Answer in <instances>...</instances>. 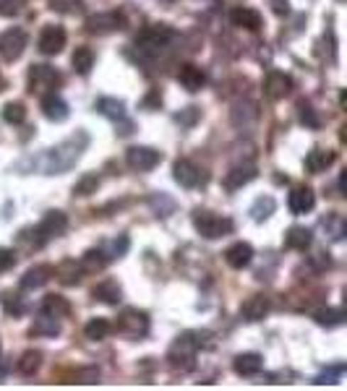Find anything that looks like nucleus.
<instances>
[{"mask_svg": "<svg viewBox=\"0 0 347 391\" xmlns=\"http://www.w3.org/2000/svg\"><path fill=\"white\" fill-rule=\"evenodd\" d=\"M87 146H89V133L87 131H76L71 138H65L57 146L48 149L42 157L32 160V165L40 170L42 175H63V172H68L81 160V154L87 152Z\"/></svg>", "mask_w": 347, "mask_h": 391, "instance_id": "1", "label": "nucleus"}, {"mask_svg": "<svg viewBox=\"0 0 347 391\" xmlns=\"http://www.w3.org/2000/svg\"><path fill=\"white\" fill-rule=\"evenodd\" d=\"M65 230H68V216H65L63 211H48V214L42 216V222L37 224V227L21 230L18 243H21L26 250H37V248L48 246L50 240L60 238Z\"/></svg>", "mask_w": 347, "mask_h": 391, "instance_id": "2", "label": "nucleus"}, {"mask_svg": "<svg viewBox=\"0 0 347 391\" xmlns=\"http://www.w3.org/2000/svg\"><path fill=\"white\" fill-rule=\"evenodd\" d=\"M199 347H202V344H199V339H194V334L178 336V342L172 344L167 352L170 370H175V373H188V370H194L196 350H199Z\"/></svg>", "mask_w": 347, "mask_h": 391, "instance_id": "3", "label": "nucleus"}, {"mask_svg": "<svg viewBox=\"0 0 347 391\" xmlns=\"http://www.w3.org/2000/svg\"><path fill=\"white\" fill-rule=\"evenodd\" d=\"M194 227L196 232L206 240H217V238H225L233 232V219H227L222 214H214V211H206V209H196L194 211Z\"/></svg>", "mask_w": 347, "mask_h": 391, "instance_id": "4", "label": "nucleus"}, {"mask_svg": "<svg viewBox=\"0 0 347 391\" xmlns=\"http://www.w3.org/2000/svg\"><path fill=\"white\" fill-rule=\"evenodd\" d=\"M175 32L170 29L167 24H154V26H146L141 32L136 34V50L138 53H144V55H157L160 50H165L172 42Z\"/></svg>", "mask_w": 347, "mask_h": 391, "instance_id": "5", "label": "nucleus"}, {"mask_svg": "<svg viewBox=\"0 0 347 391\" xmlns=\"http://www.w3.org/2000/svg\"><path fill=\"white\" fill-rule=\"evenodd\" d=\"M115 329H118V334L128 336V339H141L149 334V316L138 308H123Z\"/></svg>", "mask_w": 347, "mask_h": 391, "instance_id": "6", "label": "nucleus"}, {"mask_svg": "<svg viewBox=\"0 0 347 391\" xmlns=\"http://www.w3.org/2000/svg\"><path fill=\"white\" fill-rule=\"evenodd\" d=\"M63 84V76L53 68V65H32L29 68V92L32 94H48V92H55L57 87Z\"/></svg>", "mask_w": 347, "mask_h": 391, "instance_id": "7", "label": "nucleus"}, {"mask_svg": "<svg viewBox=\"0 0 347 391\" xmlns=\"http://www.w3.org/2000/svg\"><path fill=\"white\" fill-rule=\"evenodd\" d=\"M84 29L89 34H97V37H105V34L121 32L126 29V18L118 11H105V13H92L87 21H84Z\"/></svg>", "mask_w": 347, "mask_h": 391, "instance_id": "8", "label": "nucleus"}, {"mask_svg": "<svg viewBox=\"0 0 347 391\" xmlns=\"http://www.w3.org/2000/svg\"><path fill=\"white\" fill-rule=\"evenodd\" d=\"M26 42H29V37H26L24 29H18V26L6 29V32L0 34V57H3L6 63L18 60V57L24 55Z\"/></svg>", "mask_w": 347, "mask_h": 391, "instance_id": "9", "label": "nucleus"}, {"mask_svg": "<svg viewBox=\"0 0 347 391\" xmlns=\"http://www.w3.org/2000/svg\"><path fill=\"white\" fill-rule=\"evenodd\" d=\"M162 162V154L152 146H131L126 152V165L136 172H149Z\"/></svg>", "mask_w": 347, "mask_h": 391, "instance_id": "10", "label": "nucleus"}, {"mask_svg": "<svg viewBox=\"0 0 347 391\" xmlns=\"http://www.w3.org/2000/svg\"><path fill=\"white\" fill-rule=\"evenodd\" d=\"M65 40H68V34H65L63 26L48 24L45 29H42L40 42H37V45H40L42 55H57V53L65 48Z\"/></svg>", "mask_w": 347, "mask_h": 391, "instance_id": "11", "label": "nucleus"}, {"mask_svg": "<svg viewBox=\"0 0 347 391\" xmlns=\"http://www.w3.org/2000/svg\"><path fill=\"white\" fill-rule=\"evenodd\" d=\"M292 76H287L285 71H269L267 81H264V94L269 97V99H285V97L292 92Z\"/></svg>", "mask_w": 347, "mask_h": 391, "instance_id": "12", "label": "nucleus"}, {"mask_svg": "<svg viewBox=\"0 0 347 391\" xmlns=\"http://www.w3.org/2000/svg\"><path fill=\"white\" fill-rule=\"evenodd\" d=\"M178 81H180V87L186 89V92H202L204 87H206V71H204L202 65H196V63H186V65H180V71H178Z\"/></svg>", "mask_w": 347, "mask_h": 391, "instance_id": "13", "label": "nucleus"}, {"mask_svg": "<svg viewBox=\"0 0 347 391\" xmlns=\"http://www.w3.org/2000/svg\"><path fill=\"white\" fill-rule=\"evenodd\" d=\"M42 115L48 120L63 123V120L71 115V110H68V102H65L57 92H48V94H42Z\"/></svg>", "mask_w": 347, "mask_h": 391, "instance_id": "14", "label": "nucleus"}, {"mask_svg": "<svg viewBox=\"0 0 347 391\" xmlns=\"http://www.w3.org/2000/svg\"><path fill=\"white\" fill-rule=\"evenodd\" d=\"M269 308H272V303H269L267 295H250L248 300L241 305V316H243V321L256 324V321L267 319Z\"/></svg>", "mask_w": 347, "mask_h": 391, "instance_id": "15", "label": "nucleus"}, {"mask_svg": "<svg viewBox=\"0 0 347 391\" xmlns=\"http://www.w3.org/2000/svg\"><path fill=\"white\" fill-rule=\"evenodd\" d=\"M225 261L227 266H233V269H246V266L253 261V246L246 243V240H238L233 246L225 250Z\"/></svg>", "mask_w": 347, "mask_h": 391, "instance_id": "16", "label": "nucleus"}, {"mask_svg": "<svg viewBox=\"0 0 347 391\" xmlns=\"http://www.w3.org/2000/svg\"><path fill=\"white\" fill-rule=\"evenodd\" d=\"M172 177H175L183 188H196V185L202 183V170L196 167L191 160H178L172 165Z\"/></svg>", "mask_w": 347, "mask_h": 391, "instance_id": "17", "label": "nucleus"}, {"mask_svg": "<svg viewBox=\"0 0 347 391\" xmlns=\"http://www.w3.org/2000/svg\"><path fill=\"white\" fill-rule=\"evenodd\" d=\"M53 274L57 277V282L60 285H65V287H71V285H79L81 277H84V266H81V261H76V258H65L63 264H57L55 269H53Z\"/></svg>", "mask_w": 347, "mask_h": 391, "instance_id": "18", "label": "nucleus"}, {"mask_svg": "<svg viewBox=\"0 0 347 391\" xmlns=\"http://www.w3.org/2000/svg\"><path fill=\"white\" fill-rule=\"evenodd\" d=\"M264 368V358L256 355V352H243L233 360V370L243 378H250V375H258Z\"/></svg>", "mask_w": 347, "mask_h": 391, "instance_id": "19", "label": "nucleus"}, {"mask_svg": "<svg viewBox=\"0 0 347 391\" xmlns=\"http://www.w3.org/2000/svg\"><path fill=\"white\" fill-rule=\"evenodd\" d=\"M287 206H290L292 214H306L311 209L316 206V193L306 185H300V188H292L290 199H287Z\"/></svg>", "mask_w": 347, "mask_h": 391, "instance_id": "20", "label": "nucleus"}, {"mask_svg": "<svg viewBox=\"0 0 347 391\" xmlns=\"http://www.w3.org/2000/svg\"><path fill=\"white\" fill-rule=\"evenodd\" d=\"M92 297L105 305H118L123 300V287L115 280H102L99 285H94Z\"/></svg>", "mask_w": 347, "mask_h": 391, "instance_id": "21", "label": "nucleus"}, {"mask_svg": "<svg viewBox=\"0 0 347 391\" xmlns=\"http://www.w3.org/2000/svg\"><path fill=\"white\" fill-rule=\"evenodd\" d=\"M319 227H321L326 235L324 238H329L331 243H342L347 235V224H345V216L337 214V211H331V214L321 216V222H319Z\"/></svg>", "mask_w": 347, "mask_h": 391, "instance_id": "22", "label": "nucleus"}, {"mask_svg": "<svg viewBox=\"0 0 347 391\" xmlns=\"http://www.w3.org/2000/svg\"><path fill=\"white\" fill-rule=\"evenodd\" d=\"M230 21H233V26L248 29V32H258V29H261V13L253 9H246V6L230 11Z\"/></svg>", "mask_w": 347, "mask_h": 391, "instance_id": "23", "label": "nucleus"}, {"mask_svg": "<svg viewBox=\"0 0 347 391\" xmlns=\"http://www.w3.org/2000/svg\"><path fill=\"white\" fill-rule=\"evenodd\" d=\"M53 280V266L50 264H37L21 277V290H40Z\"/></svg>", "mask_w": 347, "mask_h": 391, "instance_id": "24", "label": "nucleus"}, {"mask_svg": "<svg viewBox=\"0 0 347 391\" xmlns=\"http://www.w3.org/2000/svg\"><path fill=\"white\" fill-rule=\"evenodd\" d=\"M94 110L99 112V115H105V118L110 120H126V102L123 99H118V97H99L97 102H94Z\"/></svg>", "mask_w": 347, "mask_h": 391, "instance_id": "25", "label": "nucleus"}, {"mask_svg": "<svg viewBox=\"0 0 347 391\" xmlns=\"http://www.w3.org/2000/svg\"><path fill=\"white\" fill-rule=\"evenodd\" d=\"M256 175L258 172L253 165H238V167H233L225 175V185L230 188V191H238V188H243V185H248L250 180H256Z\"/></svg>", "mask_w": 347, "mask_h": 391, "instance_id": "26", "label": "nucleus"}, {"mask_svg": "<svg viewBox=\"0 0 347 391\" xmlns=\"http://www.w3.org/2000/svg\"><path fill=\"white\" fill-rule=\"evenodd\" d=\"M311 243H314V232L308 227H300V224L290 227L285 235V248H290V250H306V248H311Z\"/></svg>", "mask_w": 347, "mask_h": 391, "instance_id": "27", "label": "nucleus"}, {"mask_svg": "<svg viewBox=\"0 0 347 391\" xmlns=\"http://www.w3.org/2000/svg\"><path fill=\"white\" fill-rule=\"evenodd\" d=\"M337 160V154L329 152V149H311L306 157V170L308 172H324V170H329Z\"/></svg>", "mask_w": 347, "mask_h": 391, "instance_id": "28", "label": "nucleus"}, {"mask_svg": "<svg viewBox=\"0 0 347 391\" xmlns=\"http://www.w3.org/2000/svg\"><path fill=\"white\" fill-rule=\"evenodd\" d=\"M40 313L53 316V319H65V316L71 313V303H68L63 295H48L45 300H42Z\"/></svg>", "mask_w": 347, "mask_h": 391, "instance_id": "29", "label": "nucleus"}, {"mask_svg": "<svg viewBox=\"0 0 347 391\" xmlns=\"http://www.w3.org/2000/svg\"><path fill=\"white\" fill-rule=\"evenodd\" d=\"M71 65L79 76H89V71L94 68V50L76 48V53H73V57H71Z\"/></svg>", "mask_w": 347, "mask_h": 391, "instance_id": "30", "label": "nucleus"}, {"mask_svg": "<svg viewBox=\"0 0 347 391\" xmlns=\"http://www.w3.org/2000/svg\"><path fill=\"white\" fill-rule=\"evenodd\" d=\"M102 253H105L107 261H118V258H123V255L128 253L131 248V240L126 238V235H118V238L107 240V243H102Z\"/></svg>", "mask_w": 347, "mask_h": 391, "instance_id": "31", "label": "nucleus"}, {"mask_svg": "<svg viewBox=\"0 0 347 391\" xmlns=\"http://www.w3.org/2000/svg\"><path fill=\"white\" fill-rule=\"evenodd\" d=\"M29 334L32 336H57L60 334V324H57V319H53V316L40 313V319H34Z\"/></svg>", "mask_w": 347, "mask_h": 391, "instance_id": "32", "label": "nucleus"}, {"mask_svg": "<svg viewBox=\"0 0 347 391\" xmlns=\"http://www.w3.org/2000/svg\"><path fill=\"white\" fill-rule=\"evenodd\" d=\"M40 365H42V352H37V350H26L21 358H18V363H16V370L24 378H32L37 370H40Z\"/></svg>", "mask_w": 347, "mask_h": 391, "instance_id": "33", "label": "nucleus"}, {"mask_svg": "<svg viewBox=\"0 0 347 391\" xmlns=\"http://www.w3.org/2000/svg\"><path fill=\"white\" fill-rule=\"evenodd\" d=\"M314 321L319 324V326L337 329L345 324V311H339V308H321V311L314 313Z\"/></svg>", "mask_w": 347, "mask_h": 391, "instance_id": "34", "label": "nucleus"}, {"mask_svg": "<svg viewBox=\"0 0 347 391\" xmlns=\"http://www.w3.org/2000/svg\"><path fill=\"white\" fill-rule=\"evenodd\" d=\"M110 331H113V326H110V321L107 319H92L89 324L84 326V334H87V339H92V342H102V339H107Z\"/></svg>", "mask_w": 347, "mask_h": 391, "instance_id": "35", "label": "nucleus"}, {"mask_svg": "<svg viewBox=\"0 0 347 391\" xmlns=\"http://www.w3.org/2000/svg\"><path fill=\"white\" fill-rule=\"evenodd\" d=\"M107 264H110V261L105 258L102 248H92V250H87V253L81 255V266H84V272H102Z\"/></svg>", "mask_w": 347, "mask_h": 391, "instance_id": "36", "label": "nucleus"}, {"mask_svg": "<svg viewBox=\"0 0 347 391\" xmlns=\"http://www.w3.org/2000/svg\"><path fill=\"white\" fill-rule=\"evenodd\" d=\"M258 118V110H256V104H250V102H238L233 107V123L235 126H250L253 120Z\"/></svg>", "mask_w": 347, "mask_h": 391, "instance_id": "37", "label": "nucleus"}, {"mask_svg": "<svg viewBox=\"0 0 347 391\" xmlns=\"http://www.w3.org/2000/svg\"><path fill=\"white\" fill-rule=\"evenodd\" d=\"M275 199L272 196H258L256 201H253V206H250V214H253V219L256 222H264V219H269V216L275 214Z\"/></svg>", "mask_w": 347, "mask_h": 391, "instance_id": "38", "label": "nucleus"}, {"mask_svg": "<svg viewBox=\"0 0 347 391\" xmlns=\"http://www.w3.org/2000/svg\"><path fill=\"white\" fill-rule=\"evenodd\" d=\"M99 188V175L97 172H87V175H81L73 185V196H92V193H97Z\"/></svg>", "mask_w": 347, "mask_h": 391, "instance_id": "39", "label": "nucleus"}, {"mask_svg": "<svg viewBox=\"0 0 347 391\" xmlns=\"http://www.w3.org/2000/svg\"><path fill=\"white\" fill-rule=\"evenodd\" d=\"M0 115H3V120H6L9 126H21V123L26 120V107L21 102H9L6 107H3Z\"/></svg>", "mask_w": 347, "mask_h": 391, "instance_id": "40", "label": "nucleus"}, {"mask_svg": "<svg viewBox=\"0 0 347 391\" xmlns=\"http://www.w3.org/2000/svg\"><path fill=\"white\" fill-rule=\"evenodd\" d=\"M48 9L55 13H79L84 9V0H48Z\"/></svg>", "mask_w": 347, "mask_h": 391, "instance_id": "41", "label": "nucleus"}, {"mask_svg": "<svg viewBox=\"0 0 347 391\" xmlns=\"http://www.w3.org/2000/svg\"><path fill=\"white\" fill-rule=\"evenodd\" d=\"M298 115H300V123H303V126H308V128H319V126H321V120H319L316 110L308 102H300L298 104Z\"/></svg>", "mask_w": 347, "mask_h": 391, "instance_id": "42", "label": "nucleus"}, {"mask_svg": "<svg viewBox=\"0 0 347 391\" xmlns=\"http://www.w3.org/2000/svg\"><path fill=\"white\" fill-rule=\"evenodd\" d=\"M342 373H345V365L339 363V365L329 368V370H324L321 375H316L314 383H316V386H324V383H337V381H339V375H342Z\"/></svg>", "mask_w": 347, "mask_h": 391, "instance_id": "43", "label": "nucleus"}, {"mask_svg": "<svg viewBox=\"0 0 347 391\" xmlns=\"http://www.w3.org/2000/svg\"><path fill=\"white\" fill-rule=\"evenodd\" d=\"M199 118H202L199 107H186V110H180L178 115H175V123H180L183 128H191Z\"/></svg>", "mask_w": 347, "mask_h": 391, "instance_id": "44", "label": "nucleus"}, {"mask_svg": "<svg viewBox=\"0 0 347 391\" xmlns=\"http://www.w3.org/2000/svg\"><path fill=\"white\" fill-rule=\"evenodd\" d=\"M3 308H6V313H9V316H21V313L26 311V305L21 303V297H18V295H9V297H6Z\"/></svg>", "mask_w": 347, "mask_h": 391, "instance_id": "45", "label": "nucleus"}, {"mask_svg": "<svg viewBox=\"0 0 347 391\" xmlns=\"http://www.w3.org/2000/svg\"><path fill=\"white\" fill-rule=\"evenodd\" d=\"M16 266V250L11 248H0V272H9Z\"/></svg>", "mask_w": 347, "mask_h": 391, "instance_id": "46", "label": "nucleus"}, {"mask_svg": "<svg viewBox=\"0 0 347 391\" xmlns=\"http://www.w3.org/2000/svg\"><path fill=\"white\" fill-rule=\"evenodd\" d=\"M73 378H76L73 383H97L99 370H97V368H87V370H79V373L73 375Z\"/></svg>", "mask_w": 347, "mask_h": 391, "instance_id": "47", "label": "nucleus"}, {"mask_svg": "<svg viewBox=\"0 0 347 391\" xmlns=\"http://www.w3.org/2000/svg\"><path fill=\"white\" fill-rule=\"evenodd\" d=\"M18 3H21V0H0V16H13V13H18Z\"/></svg>", "mask_w": 347, "mask_h": 391, "instance_id": "48", "label": "nucleus"}, {"mask_svg": "<svg viewBox=\"0 0 347 391\" xmlns=\"http://www.w3.org/2000/svg\"><path fill=\"white\" fill-rule=\"evenodd\" d=\"M160 104H162V94L157 92V89H154L152 94L144 99V107H146V110H154V107H160Z\"/></svg>", "mask_w": 347, "mask_h": 391, "instance_id": "49", "label": "nucleus"}, {"mask_svg": "<svg viewBox=\"0 0 347 391\" xmlns=\"http://www.w3.org/2000/svg\"><path fill=\"white\" fill-rule=\"evenodd\" d=\"M275 11L277 13H287V11H290L287 9V0H275Z\"/></svg>", "mask_w": 347, "mask_h": 391, "instance_id": "50", "label": "nucleus"}, {"mask_svg": "<svg viewBox=\"0 0 347 391\" xmlns=\"http://www.w3.org/2000/svg\"><path fill=\"white\" fill-rule=\"evenodd\" d=\"M6 373H9V363H6V360L0 358V381L6 378Z\"/></svg>", "mask_w": 347, "mask_h": 391, "instance_id": "51", "label": "nucleus"}, {"mask_svg": "<svg viewBox=\"0 0 347 391\" xmlns=\"http://www.w3.org/2000/svg\"><path fill=\"white\" fill-rule=\"evenodd\" d=\"M162 3H172V0H162Z\"/></svg>", "mask_w": 347, "mask_h": 391, "instance_id": "52", "label": "nucleus"}]
</instances>
